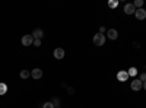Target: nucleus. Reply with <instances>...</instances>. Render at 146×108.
I'll return each instance as SVG.
<instances>
[{"label": "nucleus", "mask_w": 146, "mask_h": 108, "mask_svg": "<svg viewBox=\"0 0 146 108\" xmlns=\"http://www.w3.org/2000/svg\"><path fill=\"white\" fill-rule=\"evenodd\" d=\"M117 79L120 80V82H126L127 79H129V73L126 70H120L118 73H117Z\"/></svg>", "instance_id": "20e7f679"}, {"label": "nucleus", "mask_w": 146, "mask_h": 108, "mask_svg": "<svg viewBox=\"0 0 146 108\" xmlns=\"http://www.w3.org/2000/svg\"><path fill=\"white\" fill-rule=\"evenodd\" d=\"M32 44H34V37H32V35H29V34L23 35V37H22V45L28 47V45H32Z\"/></svg>", "instance_id": "f03ea898"}, {"label": "nucleus", "mask_w": 146, "mask_h": 108, "mask_svg": "<svg viewBox=\"0 0 146 108\" xmlns=\"http://www.w3.org/2000/svg\"><path fill=\"white\" fill-rule=\"evenodd\" d=\"M139 80H140L142 83H143V82H146V73H142V75H140V79H139Z\"/></svg>", "instance_id": "a211bd4d"}, {"label": "nucleus", "mask_w": 146, "mask_h": 108, "mask_svg": "<svg viewBox=\"0 0 146 108\" xmlns=\"http://www.w3.org/2000/svg\"><path fill=\"white\" fill-rule=\"evenodd\" d=\"M135 12H136V7L133 6V3H127L124 6V13L126 15H131V13H135Z\"/></svg>", "instance_id": "6e6552de"}, {"label": "nucleus", "mask_w": 146, "mask_h": 108, "mask_svg": "<svg viewBox=\"0 0 146 108\" xmlns=\"http://www.w3.org/2000/svg\"><path fill=\"white\" fill-rule=\"evenodd\" d=\"M51 102H53V105H54L56 108H57V105H60V99H58V98H53Z\"/></svg>", "instance_id": "f3484780"}, {"label": "nucleus", "mask_w": 146, "mask_h": 108, "mask_svg": "<svg viewBox=\"0 0 146 108\" xmlns=\"http://www.w3.org/2000/svg\"><path fill=\"white\" fill-rule=\"evenodd\" d=\"M67 92H69V95H73V93H75V91H73L72 88H67Z\"/></svg>", "instance_id": "412c9836"}, {"label": "nucleus", "mask_w": 146, "mask_h": 108, "mask_svg": "<svg viewBox=\"0 0 146 108\" xmlns=\"http://www.w3.org/2000/svg\"><path fill=\"white\" fill-rule=\"evenodd\" d=\"M42 108H56L54 105H53V102L50 101V102H45L44 105H42Z\"/></svg>", "instance_id": "dca6fc26"}, {"label": "nucleus", "mask_w": 146, "mask_h": 108, "mask_svg": "<svg viewBox=\"0 0 146 108\" xmlns=\"http://www.w3.org/2000/svg\"><path fill=\"white\" fill-rule=\"evenodd\" d=\"M133 6L137 7V9H142L143 7V0H136V2L133 3Z\"/></svg>", "instance_id": "2eb2a0df"}, {"label": "nucleus", "mask_w": 146, "mask_h": 108, "mask_svg": "<svg viewBox=\"0 0 146 108\" xmlns=\"http://www.w3.org/2000/svg\"><path fill=\"white\" fill-rule=\"evenodd\" d=\"M135 16L139 19V21H143L145 18H146V10L142 7V9H136V12H135Z\"/></svg>", "instance_id": "39448f33"}, {"label": "nucleus", "mask_w": 146, "mask_h": 108, "mask_svg": "<svg viewBox=\"0 0 146 108\" xmlns=\"http://www.w3.org/2000/svg\"><path fill=\"white\" fill-rule=\"evenodd\" d=\"M7 92V85L3 82H0V95H5Z\"/></svg>", "instance_id": "9b49d317"}, {"label": "nucleus", "mask_w": 146, "mask_h": 108, "mask_svg": "<svg viewBox=\"0 0 146 108\" xmlns=\"http://www.w3.org/2000/svg\"><path fill=\"white\" fill-rule=\"evenodd\" d=\"M142 88H143V83H142L139 79H135V80L131 82V89H133V91L137 92V91H140Z\"/></svg>", "instance_id": "7ed1b4c3"}, {"label": "nucleus", "mask_w": 146, "mask_h": 108, "mask_svg": "<svg viewBox=\"0 0 146 108\" xmlns=\"http://www.w3.org/2000/svg\"><path fill=\"white\" fill-rule=\"evenodd\" d=\"M57 108H60V107H57Z\"/></svg>", "instance_id": "5701e85b"}, {"label": "nucleus", "mask_w": 146, "mask_h": 108, "mask_svg": "<svg viewBox=\"0 0 146 108\" xmlns=\"http://www.w3.org/2000/svg\"><path fill=\"white\" fill-rule=\"evenodd\" d=\"M107 35H108V38H110V40H117V37H118V32H117L115 29H108Z\"/></svg>", "instance_id": "9d476101"}, {"label": "nucleus", "mask_w": 146, "mask_h": 108, "mask_svg": "<svg viewBox=\"0 0 146 108\" xmlns=\"http://www.w3.org/2000/svg\"><path fill=\"white\" fill-rule=\"evenodd\" d=\"M29 76H31V73H29L28 70H21V78L22 79H28Z\"/></svg>", "instance_id": "ddd939ff"}, {"label": "nucleus", "mask_w": 146, "mask_h": 108, "mask_svg": "<svg viewBox=\"0 0 146 108\" xmlns=\"http://www.w3.org/2000/svg\"><path fill=\"white\" fill-rule=\"evenodd\" d=\"M117 6H118V2H117V0H110V2H108V7L115 9Z\"/></svg>", "instance_id": "4468645a"}, {"label": "nucleus", "mask_w": 146, "mask_h": 108, "mask_svg": "<svg viewBox=\"0 0 146 108\" xmlns=\"http://www.w3.org/2000/svg\"><path fill=\"white\" fill-rule=\"evenodd\" d=\"M31 35L34 37V40H41V38H42V35H44V31H42V29H35Z\"/></svg>", "instance_id": "1a4fd4ad"}, {"label": "nucleus", "mask_w": 146, "mask_h": 108, "mask_svg": "<svg viewBox=\"0 0 146 108\" xmlns=\"http://www.w3.org/2000/svg\"><path fill=\"white\" fill-rule=\"evenodd\" d=\"M54 58H57V60L64 58V50L62 48V47H58V48L54 50Z\"/></svg>", "instance_id": "0eeeda50"}, {"label": "nucleus", "mask_w": 146, "mask_h": 108, "mask_svg": "<svg viewBox=\"0 0 146 108\" xmlns=\"http://www.w3.org/2000/svg\"><path fill=\"white\" fill-rule=\"evenodd\" d=\"M34 45L35 47H40L41 45V40H34Z\"/></svg>", "instance_id": "6ab92c4d"}, {"label": "nucleus", "mask_w": 146, "mask_h": 108, "mask_svg": "<svg viewBox=\"0 0 146 108\" xmlns=\"http://www.w3.org/2000/svg\"><path fill=\"white\" fill-rule=\"evenodd\" d=\"M127 73H129V78H130V76H136V75H137V69H136V67H130Z\"/></svg>", "instance_id": "f8f14e48"}, {"label": "nucleus", "mask_w": 146, "mask_h": 108, "mask_svg": "<svg viewBox=\"0 0 146 108\" xmlns=\"http://www.w3.org/2000/svg\"><path fill=\"white\" fill-rule=\"evenodd\" d=\"M94 44L96 45V47H101V45H104L105 44V35L104 34H95L94 35Z\"/></svg>", "instance_id": "f257e3e1"}, {"label": "nucleus", "mask_w": 146, "mask_h": 108, "mask_svg": "<svg viewBox=\"0 0 146 108\" xmlns=\"http://www.w3.org/2000/svg\"><path fill=\"white\" fill-rule=\"evenodd\" d=\"M31 76H32L35 80L41 79V78H42V70H41V69H34V70H31Z\"/></svg>", "instance_id": "423d86ee"}, {"label": "nucleus", "mask_w": 146, "mask_h": 108, "mask_svg": "<svg viewBox=\"0 0 146 108\" xmlns=\"http://www.w3.org/2000/svg\"><path fill=\"white\" fill-rule=\"evenodd\" d=\"M105 32H107L105 27H101V28H100V34H105Z\"/></svg>", "instance_id": "aec40b11"}, {"label": "nucleus", "mask_w": 146, "mask_h": 108, "mask_svg": "<svg viewBox=\"0 0 146 108\" xmlns=\"http://www.w3.org/2000/svg\"><path fill=\"white\" fill-rule=\"evenodd\" d=\"M143 89L146 91V82H143Z\"/></svg>", "instance_id": "4be33fe9"}]
</instances>
